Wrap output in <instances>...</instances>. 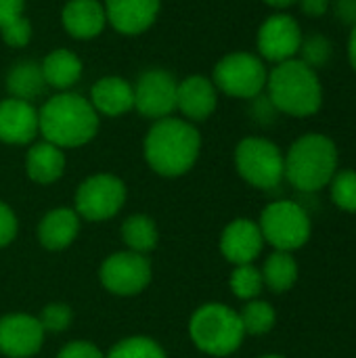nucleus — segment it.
Here are the masks:
<instances>
[{
    "instance_id": "obj_28",
    "label": "nucleus",
    "mask_w": 356,
    "mask_h": 358,
    "mask_svg": "<svg viewBox=\"0 0 356 358\" xmlns=\"http://www.w3.org/2000/svg\"><path fill=\"white\" fill-rule=\"evenodd\" d=\"M105 358H166V352L155 340L134 336L118 342Z\"/></svg>"
},
{
    "instance_id": "obj_11",
    "label": "nucleus",
    "mask_w": 356,
    "mask_h": 358,
    "mask_svg": "<svg viewBox=\"0 0 356 358\" xmlns=\"http://www.w3.org/2000/svg\"><path fill=\"white\" fill-rule=\"evenodd\" d=\"M178 84L172 73L164 69L145 71L134 86V107L141 115L151 120L170 117L176 109Z\"/></svg>"
},
{
    "instance_id": "obj_18",
    "label": "nucleus",
    "mask_w": 356,
    "mask_h": 358,
    "mask_svg": "<svg viewBox=\"0 0 356 358\" xmlns=\"http://www.w3.org/2000/svg\"><path fill=\"white\" fill-rule=\"evenodd\" d=\"M90 105L109 117L124 115L134 107V86L124 78H103L90 90Z\"/></svg>"
},
{
    "instance_id": "obj_12",
    "label": "nucleus",
    "mask_w": 356,
    "mask_h": 358,
    "mask_svg": "<svg viewBox=\"0 0 356 358\" xmlns=\"http://www.w3.org/2000/svg\"><path fill=\"white\" fill-rule=\"evenodd\" d=\"M302 38L300 23L292 15H273L258 29V50L266 61L283 63L296 59Z\"/></svg>"
},
{
    "instance_id": "obj_31",
    "label": "nucleus",
    "mask_w": 356,
    "mask_h": 358,
    "mask_svg": "<svg viewBox=\"0 0 356 358\" xmlns=\"http://www.w3.org/2000/svg\"><path fill=\"white\" fill-rule=\"evenodd\" d=\"M71 319H73L71 308H69L67 304L55 302V304H48V306L42 310V315H40L38 321H40V325H42L44 331L61 334V331H65V329L71 325Z\"/></svg>"
},
{
    "instance_id": "obj_36",
    "label": "nucleus",
    "mask_w": 356,
    "mask_h": 358,
    "mask_svg": "<svg viewBox=\"0 0 356 358\" xmlns=\"http://www.w3.org/2000/svg\"><path fill=\"white\" fill-rule=\"evenodd\" d=\"M21 13H23V0H0V27L21 17Z\"/></svg>"
},
{
    "instance_id": "obj_17",
    "label": "nucleus",
    "mask_w": 356,
    "mask_h": 358,
    "mask_svg": "<svg viewBox=\"0 0 356 358\" xmlns=\"http://www.w3.org/2000/svg\"><path fill=\"white\" fill-rule=\"evenodd\" d=\"M159 0H105V15L111 25L128 36L145 31L157 17Z\"/></svg>"
},
{
    "instance_id": "obj_30",
    "label": "nucleus",
    "mask_w": 356,
    "mask_h": 358,
    "mask_svg": "<svg viewBox=\"0 0 356 358\" xmlns=\"http://www.w3.org/2000/svg\"><path fill=\"white\" fill-rule=\"evenodd\" d=\"M298 52H300V61L317 71L319 67L327 65V61L334 55V46L323 34H311V36L302 38Z\"/></svg>"
},
{
    "instance_id": "obj_5",
    "label": "nucleus",
    "mask_w": 356,
    "mask_h": 358,
    "mask_svg": "<svg viewBox=\"0 0 356 358\" xmlns=\"http://www.w3.org/2000/svg\"><path fill=\"white\" fill-rule=\"evenodd\" d=\"M189 336L193 344L210 357L233 355L245 338L239 313L227 304H204L195 310L189 323Z\"/></svg>"
},
{
    "instance_id": "obj_25",
    "label": "nucleus",
    "mask_w": 356,
    "mask_h": 358,
    "mask_svg": "<svg viewBox=\"0 0 356 358\" xmlns=\"http://www.w3.org/2000/svg\"><path fill=\"white\" fill-rule=\"evenodd\" d=\"M122 239L128 245L130 252L136 254H149L157 245V227L155 222L145 214H134L124 220L122 224Z\"/></svg>"
},
{
    "instance_id": "obj_35",
    "label": "nucleus",
    "mask_w": 356,
    "mask_h": 358,
    "mask_svg": "<svg viewBox=\"0 0 356 358\" xmlns=\"http://www.w3.org/2000/svg\"><path fill=\"white\" fill-rule=\"evenodd\" d=\"M334 13L344 25H356V0H334Z\"/></svg>"
},
{
    "instance_id": "obj_15",
    "label": "nucleus",
    "mask_w": 356,
    "mask_h": 358,
    "mask_svg": "<svg viewBox=\"0 0 356 358\" xmlns=\"http://www.w3.org/2000/svg\"><path fill=\"white\" fill-rule=\"evenodd\" d=\"M38 134V111L29 101L6 99L0 103V141L27 145Z\"/></svg>"
},
{
    "instance_id": "obj_27",
    "label": "nucleus",
    "mask_w": 356,
    "mask_h": 358,
    "mask_svg": "<svg viewBox=\"0 0 356 358\" xmlns=\"http://www.w3.org/2000/svg\"><path fill=\"white\" fill-rule=\"evenodd\" d=\"M264 281H262V273L254 266V264H241L235 266L233 275H231V292L239 298V300H256L262 294Z\"/></svg>"
},
{
    "instance_id": "obj_2",
    "label": "nucleus",
    "mask_w": 356,
    "mask_h": 358,
    "mask_svg": "<svg viewBox=\"0 0 356 358\" xmlns=\"http://www.w3.org/2000/svg\"><path fill=\"white\" fill-rule=\"evenodd\" d=\"M97 130L99 113L86 99L73 92H61L48 99L38 111V132L59 149L82 147L94 138Z\"/></svg>"
},
{
    "instance_id": "obj_8",
    "label": "nucleus",
    "mask_w": 356,
    "mask_h": 358,
    "mask_svg": "<svg viewBox=\"0 0 356 358\" xmlns=\"http://www.w3.org/2000/svg\"><path fill=\"white\" fill-rule=\"evenodd\" d=\"M269 71L252 52H233L218 61L214 69V86L229 96L256 99L266 88Z\"/></svg>"
},
{
    "instance_id": "obj_9",
    "label": "nucleus",
    "mask_w": 356,
    "mask_h": 358,
    "mask_svg": "<svg viewBox=\"0 0 356 358\" xmlns=\"http://www.w3.org/2000/svg\"><path fill=\"white\" fill-rule=\"evenodd\" d=\"M126 201V185L113 174L86 178L76 193V212L90 222L113 218Z\"/></svg>"
},
{
    "instance_id": "obj_4",
    "label": "nucleus",
    "mask_w": 356,
    "mask_h": 358,
    "mask_svg": "<svg viewBox=\"0 0 356 358\" xmlns=\"http://www.w3.org/2000/svg\"><path fill=\"white\" fill-rule=\"evenodd\" d=\"M338 172V147L319 132L300 136L285 155V178L302 193H317L329 187Z\"/></svg>"
},
{
    "instance_id": "obj_24",
    "label": "nucleus",
    "mask_w": 356,
    "mask_h": 358,
    "mask_svg": "<svg viewBox=\"0 0 356 358\" xmlns=\"http://www.w3.org/2000/svg\"><path fill=\"white\" fill-rule=\"evenodd\" d=\"M262 281L275 294L290 292L298 281V262L290 252H273L262 266Z\"/></svg>"
},
{
    "instance_id": "obj_10",
    "label": "nucleus",
    "mask_w": 356,
    "mask_h": 358,
    "mask_svg": "<svg viewBox=\"0 0 356 358\" xmlns=\"http://www.w3.org/2000/svg\"><path fill=\"white\" fill-rule=\"evenodd\" d=\"M103 287L113 296H136L151 283V262L136 252L111 254L99 271Z\"/></svg>"
},
{
    "instance_id": "obj_26",
    "label": "nucleus",
    "mask_w": 356,
    "mask_h": 358,
    "mask_svg": "<svg viewBox=\"0 0 356 358\" xmlns=\"http://www.w3.org/2000/svg\"><path fill=\"white\" fill-rule=\"evenodd\" d=\"M239 319H241V325H243V331L245 336H264L269 334L273 327H275V321H277V313L275 308L264 302V300H250L243 310L239 313Z\"/></svg>"
},
{
    "instance_id": "obj_16",
    "label": "nucleus",
    "mask_w": 356,
    "mask_h": 358,
    "mask_svg": "<svg viewBox=\"0 0 356 358\" xmlns=\"http://www.w3.org/2000/svg\"><path fill=\"white\" fill-rule=\"evenodd\" d=\"M216 101H218L216 86L212 80L204 76H191L178 84L176 109H180V113L187 120H193V122L208 120L216 109Z\"/></svg>"
},
{
    "instance_id": "obj_33",
    "label": "nucleus",
    "mask_w": 356,
    "mask_h": 358,
    "mask_svg": "<svg viewBox=\"0 0 356 358\" xmlns=\"http://www.w3.org/2000/svg\"><path fill=\"white\" fill-rule=\"evenodd\" d=\"M15 237H17V216L4 201H0V248H6Z\"/></svg>"
},
{
    "instance_id": "obj_21",
    "label": "nucleus",
    "mask_w": 356,
    "mask_h": 358,
    "mask_svg": "<svg viewBox=\"0 0 356 358\" xmlns=\"http://www.w3.org/2000/svg\"><path fill=\"white\" fill-rule=\"evenodd\" d=\"M25 170H27V176L38 185L57 182L63 176V170H65V155L52 143H46V141L36 143L27 151Z\"/></svg>"
},
{
    "instance_id": "obj_29",
    "label": "nucleus",
    "mask_w": 356,
    "mask_h": 358,
    "mask_svg": "<svg viewBox=\"0 0 356 358\" xmlns=\"http://www.w3.org/2000/svg\"><path fill=\"white\" fill-rule=\"evenodd\" d=\"M334 203L348 214L356 212V170H338L329 182Z\"/></svg>"
},
{
    "instance_id": "obj_38",
    "label": "nucleus",
    "mask_w": 356,
    "mask_h": 358,
    "mask_svg": "<svg viewBox=\"0 0 356 358\" xmlns=\"http://www.w3.org/2000/svg\"><path fill=\"white\" fill-rule=\"evenodd\" d=\"M348 57H350V65L356 71V25L350 31V38H348Z\"/></svg>"
},
{
    "instance_id": "obj_32",
    "label": "nucleus",
    "mask_w": 356,
    "mask_h": 358,
    "mask_svg": "<svg viewBox=\"0 0 356 358\" xmlns=\"http://www.w3.org/2000/svg\"><path fill=\"white\" fill-rule=\"evenodd\" d=\"M0 34L4 38V42L8 46H25L31 38V25L29 21L21 15L13 21H8L6 25L0 27Z\"/></svg>"
},
{
    "instance_id": "obj_40",
    "label": "nucleus",
    "mask_w": 356,
    "mask_h": 358,
    "mask_svg": "<svg viewBox=\"0 0 356 358\" xmlns=\"http://www.w3.org/2000/svg\"><path fill=\"white\" fill-rule=\"evenodd\" d=\"M260 358H285V357H281V355H264V357H260Z\"/></svg>"
},
{
    "instance_id": "obj_7",
    "label": "nucleus",
    "mask_w": 356,
    "mask_h": 358,
    "mask_svg": "<svg viewBox=\"0 0 356 358\" xmlns=\"http://www.w3.org/2000/svg\"><path fill=\"white\" fill-rule=\"evenodd\" d=\"M235 166L239 176L262 191L277 189L285 178V155L262 136H248L235 149Z\"/></svg>"
},
{
    "instance_id": "obj_3",
    "label": "nucleus",
    "mask_w": 356,
    "mask_h": 358,
    "mask_svg": "<svg viewBox=\"0 0 356 358\" xmlns=\"http://www.w3.org/2000/svg\"><path fill=\"white\" fill-rule=\"evenodd\" d=\"M269 101L281 113L294 117L315 115L323 105V86L313 67L300 59L277 63L266 78Z\"/></svg>"
},
{
    "instance_id": "obj_6",
    "label": "nucleus",
    "mask_w": 356,
    "mask_h": 358,
    "mask_svg": "<svg viewBox=\"0 0 356 358\" xmlns=\"http://www.w3.org/2000/svg\"><path fill=\"white\" fill-rule=\"evenodd\" d=\"M258 227L264 237V243H271L277 252L290 254L304 248L313 231L306 210L292 199H279L269 203L260 214Z\"/></svg>"
},
{
    "instance_id": "obj_20",
    "label": "nucleus",
    "mask_w": 356,
    "mask_h": 358,
    "mask_svg": "<svg viewBox=\"0 0 356 358\" xmlns=\"http://www.w3.org/2000/svg\"><path fill=\"white\" fill-rule=\"evenodd\" d=\"M61 17L69 36L80 38V40L99 36L107 21L103 4L97 0H69Z\"/></svg>"
},
{
    "instance_id": "obj_34",
    "label": "nucleus",
    "mask_w": 356,
    "mask_h": 358,
    "mask_svg": "<svg viewBox=\"0 0 356 358\" xmlns=\"http://www.w3.org/2000/svg\"><path fill=\"white\" fill-rule=\"evenodd\" d=\"M57 358H105V355L94 344L76 340V342H69L67 346H63Z\"/></svg>"
},
{
    "instance_id": "obj_22",
    "label": "nucleus",
    "mask_w": 356,
    "mask_h": 358,
    "mask_svg": "<svg viewBox=\"0 0 356 358\" xmlns=\"http://www.w3.org/2000/svg\"><path fill=\"white\" fill-rule=\"evenodd\" d=\"M42 73H44V80H46V86H55L59 90H65L69 86H73L80 76H82V63L80 59L65 50V48H59V50H52L42 63Z\"/></svg>"
},
{
    "instance_id": "obj_37",
    "label": "nucleus",
    "mask_w": 356,
    "mask_h": 358,
    "mask_svg": "<svg viewBox=\"0 0 356 358\" xmlns=\"http://www.w3.org/2000/svg\"><path fill=\"white\" fill-rule=\"evenodd\" d=\"M329 4L332 0H300V6L308 17H323L329 10Z\"/></svg>"
},
{
    "instance_id": "obj_23",
    "label": "nucleus",
    "mask_w": 356,
    "mask_h": 358,
    "mask_svg": "<svg viewBox=\"0 0 356 358\" xmlns=\"http://www.w3.org/2000/svg\"><path fill=\"white\" fill-rule=\"evenodd\" d=\"M6 88L13 94V99L31 101V99L40 96L46 88V80H44L40 63L21 61V63L13 65V69L6 76Z\"/></svg>"
},
{
    "instance_id": "obj_39",
    "label": "nucleus",
    "mask_w": 356,
    "mask_h": 358,
    "mask_svg": "<svg viewBox=\"0 0 356 358\" xmlns=\"http://www.w3.org/2000/svg\"><path fill=\"white\" fill-rule=\"evenodd\" d=\"M264 2L271 4V6H275V8H285V6H292V4H296L300 0H264Z\"/></svg>"
},
{
    "instance_id": "obj_19",
    "label": "nucleus",
    "mask_w": 356,
    "mask_h": 358,
    "mask_svg": "<svg viewBox=\"0 0 356 358\" xmlns=\"http://www.w3.org/2000/svg\"><path fill=\"white\" fill-rule=\"evenodd\" d=\"M80 233V216L76 210L57 208L50 210L38 227V239L46 250L59 252L69 248Z\"/></svg>"
},
{
    "instance_id": "obj_14",
    "label": "nucleus",
    "mask_w": 356,
    "mask_h": 358,
    "mask_svg": "<svg viewBox=\"0 0 356 358\" xmlns=\"http://www.w3.org/2000/svg\"><path fill=\"white\" fill-rule=\"evenodd\" d=\"M264 248V237L260 233L258 222L250 218H237L227 224L220 237V252L222 256L235 264H254Z\"/></svg>"
},
{
    "instance_id": "obj_13",
    "label": "nucleus",
    "mask_w": 356,
    "mask_h": 358,
    "mask_svg": "<svg viewBox=\"0 0 356 358\" xmlns=\"http://www.w3.org/2000/svg\"><path fill=\"white\" fill-rule=\"evenodd\" d=\"M44 329L36 317L6 315L0 319V355L8 358H29L40 352Z\"/></svg>"
},
{
    "instance_id": "obj_1",
    "label": "nucleus",
    "mask_w": 356,
    "mask_h": 358,
    "mask_svg": "<svg viewBox=\"0 0 356 358\" xmlns=\"http://www.w3.org/2000/svg\"><path fill=\"white\" fill-rule=\"evenodd\" d=\"M201 136L195 126L178 117L157 120L145 138V159L159 176L187 174L199 157Z\"/></svg>"
}]
</instances>
